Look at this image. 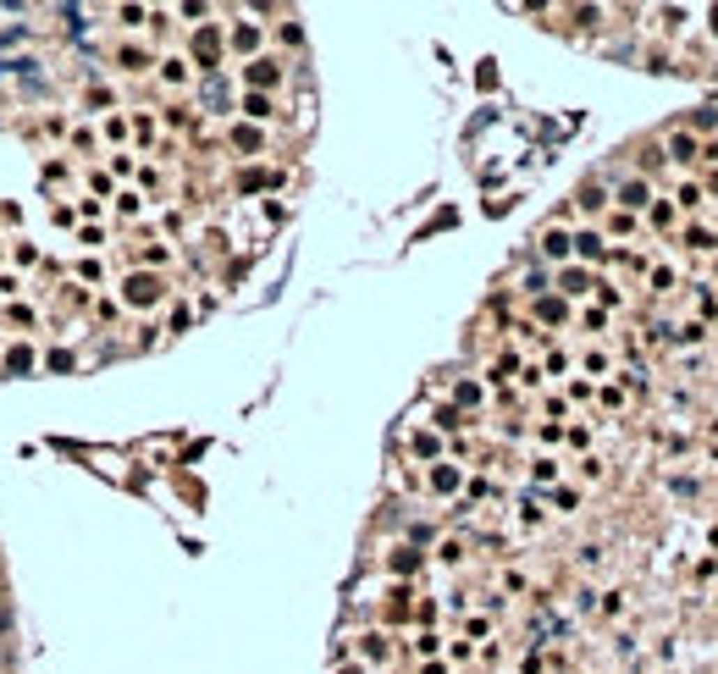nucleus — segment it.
Here are the masks:
<instances>
[{
  "instance_id": "16",
  "label": "nucleus",
  "mask_w": 718,
  "mask_h": 674,
  "mask_svg": "<svg viewBox=\"0 0 718 674\" xmlns=\"http://www.w3.org/2000/svg\"><path fill=\"white\" fill-rule=\"evenodd\" d=\"M536 321L558 326V321H570V304H564V299H536Z\"/></svg>"
},
{
  "instance_id": "34",
  "label": "nucleus",
  "mask_w": 718,
  "mask_h": 674,
  "mask_svg": "<svg viewBox=\"0 0 718 674\" xmlns=\"http://www.w3.org/2000/svg\"><path fill=\"white\" fill-rule=\"evenodd\" d=\"M11 260H17V266H33V260H39V249H33L28 238H17V249H11Z\"/></svg>"
},
{
  "instance_id": "19",
  "label": "nucleus",
  "mask_w": 718,
  "mask_h": 674,
  "mask_svg": "<svg viewBox=\"0 0 718 674\" xmlns=\"http://www.w3.org/2000/svg\"><path fill=\"white\" fill-rule=\"evenodd\" d=\"M6 321H11V326H22V332H33V321H39V315H33V304L11 299V309H6Z\"/></svg>"
},
{
  "instance_id": "12",
  "label": "nucleus",
  "mask_w": 718,
  "mask_h": 674,
  "mask_svg": "<svg viewBox=\"0 0 718 674\" xmlns=\"http://www.w3.org/2000/svg\"><path fill=\"white\" fill-rule=\"evenodd\" d=\"M619 205H625V216H630V210H641V205H652V188H646L641 177H630V183L619 188Z\"/></svg>"
},
{
  "instance_id": "39",
  "label": "nucleus",
  "mask_w": 718,
  "mask_h": 674,
  "mask_svg": "<svg viewBox=\"0 0 718 674\" xmlns=\"http://www.w3.org/2000/svg\"><path fill=\"white\" fill-rule=\"evenodd\" d=\"M530 475H536V481H553V475H558V464H553V459H536V464H530Z\"/></svg>"
},
{
  "instance_id": "38",
  "label": "nucleus",
  "mask_w": 718,
  "mask_h": 674,
  "mask_svg": "<svg viewBox=\"0 0 718 674\" xmlns=\"http://www.w3.org/2000/svg\"><path fill=\"white\" fill-rule=\"evenodd\" d=\"M133 133H139V139H155V116H149V111L133 116Z\"/></svg>"
},
{
  "instance_id": "8",
  "label": "nucleus",
  "mask_w": 718,
  "mask_h": 674,
  "mask_svg": "<svg viewBox=\"0 0 718 674\" xmlns=\"http://www.w3.org/2000/svg\"><path fill=\"white\" fill-rule=\"evenodd\" d=\"M277 183H282V171H260V166L238 171V194H260V188H277Z\"/></svg>"
},
{
  "instance_id": "30",
  "label": "nucleus",
  "mask_w": 718,
  "mask_h": 674,
  "mask_svg": "<svg viewBox=\"0 0 718 674\" xmlns=\"http://www.w3.org/2000/svg\"><path fill=\"white\" fill-rule=\"evenodd\" d=\"M144 210V194H116V216H139Z\"/></svg>"
},
{
  "instance_id": "32",
  "label": "nucleus",
  "mask_w": 718,
  "mask_h": 674,
  "mask_svg": "<svg viewBox=\"0 0 718 674\" xmlns=\"http://www.w3.org/2000/svg\"><path fill=\"white\" fill-rule=\"evenodd\" d=\"M674 205H685V210H696V205H702V188H696V183H680V199H674Z\"/></svg>"
},
{
  "instance_id": "17",
  "label": "nucleus",
  "mask_w": 718,
  "mask_h": 674,
  "mask_svg": "<svg viewBox=\"0 0 718 674\" xmlns=\"http://www.w3.org/2000/svg\"><path fill=\"white\" fill-rule=\"evenodd\" d=\"M574 254H586V260H602V254H608V243H602L597 232H574Z\"/></svg>"
},
{
  "instance_id": "40",
  "label": "nucleus",
  "mask_w": 718,
  "mask_h": 674,
  "mask_svg": "<svg viewBox=\"0 0 718 674\" xmlns=\"http://www.w3.org/2000/svg\"><path fill=\"white\" fill-rule=\"evenodd\" d=\"M77 216H89V227H94V216H105V199H83V205H77Z\"/></svg>"
},
{
  "instance_id": "15",
  "label": "nucleus",
  "mask_w": 718,
  "mask_h": 674,
  "mask_svg": "<svg viewBox=\"0 0 718 674\" xmlns=\"http://www.w3.org/2000/svg\"><path fill=\"white\" fill-rule=\"evenodd\" d=\"M116 61H122V72H144V67H155V61H149V50H139V45H122V50H116Z\"/></svg>"
},
{
  "instance_id": "43",
  "label": "nucleus",
  "mask_w": 718,
  "mask_h": 674,
  "mask_svg": "<svg viewBox=\"0 0 718 674\" xmlns=\"http://www.w3.org/2000/svg\"><path fill=\"white\" fill-rule=\"evenodd\" d=\"M420 674H448V669H442V664H426V669H420Z\"/></svg>"
},
{
  "instance_id": "42",
  "label": "nucleus",
  "mask_w": 718,
  "mask_h": 674,
  "mask_svg": "<svg viewBox=\"0 0 718 674\" xmlns=\"http://www.w3.org/2000/svg\"><path fill=\"white\" fill-rule=\"evenodd\" d=\"M50 216H56V227H72V222H77V210H72V205H56Z\"/></svg>"
},
{
  "instance_id": "37",
  "label": "nucleus",
  "mask_w": 718,
  "mask_h": 674,
  "mask_svg": "<svg viewBox=\"0 0 718 674\" xmlns=\"http://www.w3.org/2000/svg\"><path fill=\"white\" fill-rule=\"evenodd\" d=\"M436 558H442V564H459V558H464V542H442Z\"/></svg>"
},
{
  "instance_id": "29",
  "label": "nucleus",
  "mask_w": 718,
  "mask_h": 674,
  "mask_svg": "<svg viewBox=\"0 0 718 674\" xmlns=\"http://www.w3.org/2000/svg\"><path fill=\"white\" fill-rule=\"evenodd\" d=\"M685 243H691V249H718V238L708 232V227H691V232H685Z\"/></svg>"
},
{
  "instance_id": "28",
  "label": "nucleus",
  "mask_w": 718,
  "mask_h": 674,
  "mask_svg": "<svg viewBox=\"0 0 718 674\" xmlns=\"http://www.w3.org/2000/svg\"><path fill=\"white\" fill-rule=\"evenodd\" d=\"M602 205H608V199H602V188H597V183H586V188H580V210H602Z\"/></svg>"
},
{
  "instance_id": "27",
  "label": "nucleus",
  "mask_w": 718,
  "mask_h": 674,
  "mask_svg": "<svg viewBox=\"0 0 718 674\" xmlns=\"http://www.w3.org/2000/svg\"><path fill=\"white\" fill-rule=\"evenodd\" d=\"M553 503H558V514H574V509H580V492H574V487H558Z\"/></svg>"
},
{
  "instance_id": "31",
  "label": "nucleus",
  "mask_w": 718,
  "mask_h": 674,
  "mask_svg": "<svg viewBox=\"0 0 718 674\" xmlns=\"http://www.w3.org/2000/svg\"><path fill=\"white\" fill-rule=\"evenodd\" d=\"M116 17H122V28H144V22H149V11H144V6H122Z\"/></svg>"
},
{
  "instance_id": "18",
  "label": "nucleus",
  "mask_w": 718,
  "mask_h": 674,
  "mask_svg": "<svg viewBox=\"0 0 718 674\" xmlns=\"http://www.w3.org/2000/svg\"><path fill=\"white\" fill-rule=\"evenodd\" d=\"M359 652H365L370 664H381V658H387V636H381V630H365V636H359Z\"/></svg>"
},
{
  "instance_id": "23",
  "label": "nucleus",
  "mask_w": 718,
  "mask_h": 674,
  "mask_svg": "<svg viewBox=\"0 0 718 674\" xmlns=\"http://www.w3.org/2000/svg\"><path fill=\"white\" fill-rule=\"evenodd\" d=\"M453 398H459V409H475V404H481V381H459Z\"/></svg>"
},
{
  "instance_id": "10",
  "label": "nucleus",
  "mask_w": 718,
  "mask_h": 674,
  "mask_svg": "<svg viewBox=\"0 0 718 674\" xmlns=\"http://www.w3.org/2000/svg\"><path fill=\"white\" fill-rule=\"evenodd\" d=\"M669 160H680V166L702 160V144H696V133H674V139H669Z\"/></svg>"
},
{
  "instance_id": "45",
  "label": "nucleus",
  "mask_w": 718,
  "mask_h": 674,
  "mask_svg": "<svg viewBox=\"0 0 718 674\" xmlns=\"http://www.w3.org/2000/svg\"><path fill=\"white\" fill-rule=\"evenodd\" d=\"M0 260H6V243H0Z\"/></svg>"
},
{
  "instance_id": "35",
  "label": "nucleus",
  "mask_w": 718,
  "mask_h": 674,
  "mask_svg": "<svg viewBox=\"0 0 718 674\" xmlns=\"http://www.w3.org/2000/svg\"><path fill=\"white\" fill-rule=\"evenodd\" d=\"M436 647H442V636H436V630H420V641H415V652H420V658H431Z\"/></svg>"
},
{
  "instance_id": "5",
  "label": "nucleus",
  "mask_w": 718,
  "mask_h": 674,
  "mask_svg": "<svg viewBox=\"0 0 718 674\" xmlns=\"http://www.w3.org/2000/svg\"><path fill=\"white\" fill-rule=\"evenodd\" d=\"M33 365H39L33 343H11V349H6V376H28Z\"/></svg>"
},
{
  "instance_id": "1",
  "label": "nucleus",
  "mask_w": 718,
  "mask_h": 674,
  "mask_svg": "<svg viewBox=\"0 0 718 674\" xmlns=\"http://www.w3.org/2000/svg\"><path fill=\"white\" fill-rule=\"evenodd\" d=\"M166 299V277H160V271H128V277H122V304H128V309H155V304Z\"/></svg>"
},
{
  "instance_id": "36",
  "label": "nucleus",
  "mask_w": 718,
  "mask_h": 674,
  "mask_svg": "<svg viewBox=\"0 0 718 674\" xmlns=\"http://www.w3.org/2000/svg\"><path fill=\"white\" fill-rule=\"evenodd\" d=\"M652 288L669 293V288H674V271H669V266H652Z\"/></svg>"
},
{
  "instance_id": "22",
  "label": "nucleus",
  "mask_w": 718,
  "mask_h": 674,
  "mask_svg": "<svg viewBox=\"0 0 718 674\" xmlns=\"http://www.w3.org/2000/svg\"><path fill=\"white\" fill-rule=\"evenodd\" d=\"M586 282H591V277H586L580 266H570V271H558V288H564V293H586Z\"/></svg>"
},
{
  "instance_id": "33",
  "label": "nucleus",
  "mask_w": 718,
  "mask_h": 674,
  "mask_svg": "<svg viewBox=\"0 0 718 674\" xmlns=\"http://www.w3.org/2000/svg\"><path fill=\"white\" fill-rule=\"evenodd\" d=\"M77 243H83V249H105V232H100V227H77Z\"/></svg>"
},
{
  "instance_id": "9",
  "label": "nucleus",
  "mask_w": 718,
  "mask_h": 674,
  "mask_svg": "<svg viewBox=\"0 0 718 674\" xmlns=\"http://www.w3.org/2000/svg\"><path fill=\"white\" fill-rule=\"evenodd\" d=\"M426 481H431V492H442V498H448V492H459V481H464V475H459V464H442V459H436Z\"/></svg>"
},
{
  "instance_id": "13",
  "label": "nucleus",
  "mask_w": 718,
  "mask_h": 674,
  "mask_svg": "<svg viewBox=\"0 0 718 674\" xmlns=\"http://www.w3.org/2000/svg\"><path fill=\"white\" fill-rule=\"evenodd\" d=\"M387 569H392V575H415V569H420V547H392Z\"/></svg>"
},
{
  "instance_id": "7",
  "label": "nucleus",
  "mask_w": 718,
  "mask_h": 674,
  "mask_svg": "<svg viewBox=\"0 0 718 674\" xmlns=\"http://www.w3.org/2000/svg\"><path fill=\"white\" fill-rule=\"evenodd\" d=\"M238 111H243V122H271V116H277L271 94H243V100H238Z\"/></svg>"
},
{
  "instance_id": "20",
  "label": "nucleus",
  "mask_w": 718,
  "mask_h": 674,
  "mask_svg": "<svg viewBox=\"0 0 718 674\" xmlns=\"http://www.w3.org/2000/svg\"><path fill=\"white\" fill-rule=\"evenodd\" d=\"M45 371H56V376L77 371V360H72V349H50V354H45Z\"/></svg>"
},
{
  "instance_id": "21",
  "label": "nucleus",
  "mask_w": 718,
  "mask_h": 674,
  "mask_svg": "<svg viewBox=\"0 0 718 674\" xmlns=\"http://www.w3.org/2000/svg\"><path fill=\"white\" fill-rule=\"evenodd\" d=\"M409 448L420 453V459H431V464H436V453H442V443H436V431H415V443H409Z\"/></svg>"
},
{
  "instance_id": "6",
  "label": "nucleus",
  "mask_w": 718,
  "mask_h": 674,
  "mask_svg": "<svg viewBox=\"0 0 718 674\" xmlns=\"http://www.w3.org/2000/svg\"><path fill=\"white\" fill-rule=\"evenodd\" d=\"M227 45H232L238 56H249V61H254V50H260V28H254V22H238V28L227 33Z\"/></svg>"
},
{
  "instance_id": "4",
  "label": "nucleus",
  "mask_w": 718,
  "mask_h": 674,
  "mask_svg": "<svg viewBox=\"0 0 718 674\" xmlns=\"http://www.w3.org/2000/svg\"><path fill=\"white\" fill-rule=\"evenodd\" d=\"M542 254H547V260H570V254H574V238L564 232V227H547V232H542Z\"/></svg>"
},
{
  "instance_id": "11",
  "label": "nucleus",
  "mask_w": 718,
  "mask_h": 674,
  "mask_svg": "<svg viewBox=\"0 0 718 674\" xmlns=\"http://www.w3.org/2000/svg\"><path fill=\"white\" fill-rule=\"evenodd\" d=\"M260 144H266V133H260L254 122H238V128H232V150H243V155H260Z\"/></svg>"
},
{
  "instance_id": "24",
  "label": "nucleus",
  "mask_w": 718,
  "mask_h": 674,
  "mask_svg": "<svg viewBox=\"0 0 718 674\" xmlns=\"http://www.w3.org/2000/svg\"><path fill=\"white\" fill-rule=\"evenodd\" d=\"M459 426H464L459 404H442V409H436V431H459Z\"/></svg>"
},
{
  "instance_id": "41",
  "label": "nucleus",
  "mask_w": 718,
  "mask_h": 674,
  "mask_svg": "<svg viewBox=\"0 0 718 674\" xmlns=\"http://www.w3.org/2000/svg\"><path fill=\"white\" fill-rule=\"evenodd\" d=\"M17 288H22V282H17L11 271H0V299H17Z\"/></svg>"
},
{
  "instance_id": "14",
  "label": "nucleus",
  "mask_w": 718,
  "mask_h": 674,
  "mask_svg": "<svg viewBox=\"0 0 718 674\" xmlns=\"http://www.w3.org/2000/svg\"><path fill=\"white\" fill-rule=\"evenodd\" d=\"M155 67H160V83H171V89L188 83V61H183V56H166V61H155Z\"/></svg>"
},
{
  "instance_id": "44",
  "label": "nucleus",
  "mask_w": 718,
  "mask_h": 674,
  "mask_svg": "<svg viewBox=\"0 0 718 674\" xmlns=\"http://www.w3.org/2000/svg\"><path fill=\"white\" fill-rule=\"evenodd\" d=\"M713 33H718V11H713Z\"/></svg>"
},
{
  "instance_id": "26",
  "label": "nucleus",
  "mask_w": 718,
  "mask_h": 674,
  "mask_svg": "<svg viewBox=\"0 0 718 674\" xmlns=\"http://www.w3.org/2000/svg\"><path fill=\"white\" fill-rule=\"evenodd\" d=\"M139 260H144V271H155V266H166V260H171V249H166V243H149Z\"/></svg>"
},
{
  "instance_id": "25",
  "label": "nucleus",
  "mask_w": 718,
  "mask_h": 674,
  "mask_svg": "<svg viewBox=\"0 0 718 674\" xmlns=\"http://www.w3.org/2000/svg\"><path fill=\"white\" fill-rule=\"evenodd\" d=\"M83 100H89V111H111V105H116V94H111V89H100V83H94Z\"/></svg>"
},
{
  "instance_id": "3",
  "label": "nucleus",
  "mask_w": 718,
  "mask_h": 674,
  "mask_svg": "<svg viewBox=\"0 0 718 674\" xmlns=\"http://www.w3.org/2000/svg\"><path fill=\"white\" fill-rule=\"evenodd\" d=\"M243 83H249V94H266V89H277V83H282V61H271V56H254V61L243 67Z\"/></svg>"
},
{
  "instance_id": "2",
  "label": "nucleus",
  "mask_w": 718,
  "mask_h": 674,
  "mask_svg": "<svg viewBox=\"0 0 718 674\" xmlns=\"http://www.w3.org/2000/svg\"><path fill=\"white\" fill-rule=\"evenodd\" d=\"M221 45H227V39H221V28H215V22H199V28H194V61H199L205 72L221 67Z\"/></svg>"
}]
</instances>
